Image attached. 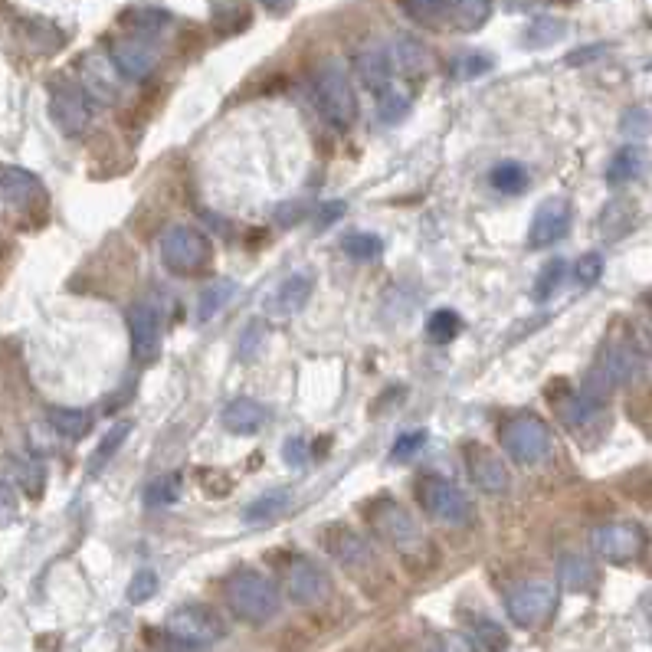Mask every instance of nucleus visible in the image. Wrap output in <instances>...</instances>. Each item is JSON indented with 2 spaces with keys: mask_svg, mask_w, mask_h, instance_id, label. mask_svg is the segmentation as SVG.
<instances>
[{
  "mask_svg": "<svg viewBox=\"0 0 652 652\" xmlns=\"http://www.w3.org/2000/svg\"><path fill=\"white\" fill-rule=\"evenodd\" d=\"M367 525L377 538H384L390 548H394L400 557L407 561H430V538L423 535V528L413 521V515L403 505H397L394 499H377L367 505Z\"/></svg>",
  "mask_w": 652,
  "mask_h": 652,
  "instance_id": "obj_1",
  "label": "nucleus"
},
{
  "mask_svg": "<svg viewBox=\"0 0 652 652\" xmlns=\"http://www.w3.org/2000/svg\"><path fill=\"white\" fill-rule=\"evenodd\" d=\"M312 96H315V105H318V112H322V118L328 125H335L338 132H345V128L354 125V118H358V96H354V86L341 63L328 59V63L315 69Z\"/></svg>",
  "mask_w": 652,
  "mask_h": 652,
  "instance_id": "obj_2",
  "label": "nucleus"
},
{
  "mask_svg": "<svg viewBox=\"0 0 652 652\" xmlns=\"http://www.w3.org/2000/svg\"><path fill=\"white\" fill-rule=\"evenodd\" d=\"M227 603L230 610L246 623H269L279 613V587L266 574L243 567L227 580Z\"/></svg>",
  "mask_w": 652,
  "mask_h": 652,
  "instance_id": "obj_3",
  "label": "nucleus"
},
{
  "mask_svg": "<svg viewBox=\"0 0 652 652\" xmlns=\"http://www.w3.org/2000/svg\"><path fill=\"white\" fill-rule=\"evenodd\" d=\"M161 263L168 266L174 276H197L204 272L213 259V246L204 233L191 223H174L161 233Z\"/></svg>",
  "mask_w": 652,
  "mask_h": 652,
  "instance_id": "obj_4",
  "label": "nucleus"
},
{
  "mask_svg": "<svg viewBox=\"0 0 652 652\" xmlns=\"http://www.w3.org/2000/svg\"><path fill=\"white\" fill-rule=\"evenodd\" d=\"M413 495H417V502L426 515H430L433 521H440V525H466V521L472 518V505L469 499L462 495V489L456 482H449L443 476H423L417 482V489H413Z\"/></svg>",
  "mask_w": 652,
  "mask_h": 652,
  "instance_id": "obj_5",
  "label": "nucleus"
},
{
  "mask_svg": "<svg viewBox=\"0 0 652 652\" xmlns=\"http://www.w3.org/2000/svg\"><path fill=\"white\" fill-rule=\"evenodd\" d=\"M164 630L174 639L177 646H187V649H204L213 646L223 639V620L210 607H197V603H187V607H177Z\"/></svg>",
  "mask_w": 652,
  "mask_h": 652,
  "instance_id": "obj_6",
  "label": "nucleus"
},
{
  "mask_svg": "<svg viewBox=\"0 0 652 652\" xmlns=\"http://www.w3.org/2000/svg\"><path fill=\"white\" fill-rule=\"evenodd\" d=\"M499 440H502L505 453L512 456L515 462H521V466H535V462L551 456V433H548V426H544V420L531 417V413L508 420L502 426Z\"/></svg>",
  "mask_w": 652,
  "mask_h": 652,
  "instance_id": "obj_7",
  "label": "nucleus"
},
{
  "mask_svg": "<svg viewBox=\"0 0 652 652\" xmlns=\"http://www.w3.org/2000/svg\"><path fill=\"white\" fill-rule=\"evenodd\" d=\"M46 92H50V118L56 122L59 132L69 135V138L86 132V125H89V96H86V89L79 86V79L56 76Z\"/></svg>",
  "mask_w": 652,
  "mask_h": 652,
  "instance_id": "obj_8",
  "label": "nucleus"
},
{
  "mask_svg": "<svg viewBox=\"0 0 652 652\" xmlns=\"http://www.w3.org/2000/svg\"><path fill=\"white\" fill-rule=\"evenodd\" d=\"M557 607V587L551 580H528V584L515 587L512 594L505 597V610L508 616L531 630V626H541Z\"/></svg>",
  "mask_w": 652,
  "mask_h": 652,
  "instance_id": "obj_9",
  "label": "nucleus"
},
{
  "mask_svg": "<svg viewBox=\"0 0 652 652\" xmlns=\"http://www.w3.org/2000/svg\"><path fill=\"white\" fill-rule=\"evenodd\" d=\"M331 574L312 557H292L286 567V594L299 607H322L331 597Z\"/></svg>",
  "mask_w": 652,
  "mask_h": 652,
  "instance_id": "obj_10",
  "label": "nucleus"
},
{
  "mask_svg": "<svg viewBox=\"0 0 652 652\" xmlns=\"http://www.w3.org/2000/svg\"><path fill=\"white\" fill-rule=\"evenodd\" d=\"M590 548H594V554L603 557V561L626 564L646 548V531L633 525V521H610V525L594 528Z\"/></svg>",
  "mask_w": 652,
  "mask_h": 652,
  "instance_id": "obj_11",
  "label": "nucleus"
},
{
  "mask_svg": "<svg viewBox=\"0 0 652 652\" xmlns=\"http://www.w3.org/2000/svg\"><path fill=\"white\" fill-rule=\"evenodd\" d=\"M122 73H118L115 59L105 53H86L79 63V86L86 89L89 102L96 105H115L122 96Z\"/></svg>",
  "mask_w": 652,
  "mask_h": 652,
  "instance_id": "obj_12",
  "label": "nucleus"
},
{
  "mask_svg": "<svg viewBox=\"0 0 652 652\" xmlns=\"http://www.w3.org/2000/svg\"><path fill=\"white\" fill-rule=\"evenodd\" d=\"M128 335H132V358L148 364L161 351V312L148 302H135L128 308Z\"/></svg>",
  "mask_w": 652,
  "mask_h": 652,
  "instance_id": "obj_13",
  "label": "nucleus"
},
{
  "mask_svg": "<svg viewBox=\"0 0 652 652\" xmlns=\"http://www.w3.org/2000/svg\"><path fill=\"white\" fill-rule=\"evenodd\" d=\"M571 220H574V207L571 200L564 197H548L544 204L535 210V217H531V230H528V243L531 246H554L561 243L567 230H571Z\"/></svg>",
  "mask_w": 652,
  "mask_h": 652,
  "instance_id": "obj_14",
  "label": "nucleus"
},
{
  "mask_svg": "<svg viewBox=\"0 0 652 652\" xmlns=\"http://www.w3.org/2000/svg\"><path fill=\"white\" fill-rule=\"evenodd\" d=\"M466 472H469V479L489 495H505L508 485H512V476H508V466L502 462V456L482 443L466 446Z\"/></svg>",
  "mask_w": 652,
  "mask_h": 652,
  "instance_id": "obj_15",
  "label": "nucleus"
},
{
  "mask_svg": "<svg viewBox=\"0 0 652 652\" xmlns=\"http://www.w3.org/2000/svg\"><path fill=\"white\" fill-rule=\"evenodd\" d=\"M312 289H315V272H308V269L292 272V276L282 279L279 289L269 295L266 312H269L272 318H292V315H299L302 308L308 305V299H312Z\"/></svg>",
  "mask_w": 652,
  "mask_h": 652,
  "instance_id": "obj_16",
  "label": "nucleus"
},
{
  "mask_svg": "<svg viewBox=\"0 0 652 652\" xmlns=\"http://www.w3.org/2000/svg\"><path fill=\"white\" fill-rule=\"evenodd\" d=\"M118 73L125 79H145L151 76V69L158 66V50H154V40H145V37H135V33H128L125 40H115L112 53Z\"/></svg>",
  "mask_w": 652,
  "mask_h": 652,
  "instance_id": "obj_17",
  "label": "nucleus"
},
{
  "mask_svg": "<svg viewBox=\"0 0 652 652\" xmlns=\"http://www.w3.org/2000/svg\"><path fill=\"white\" fill-rule=\"evenodd\" d=\"M325 548L331 557H338L341 567H348V571H367V567H374V551L371 544H367L358 531L351 528H325Z\"/></svg>",
  "mask_w": 652,
  "mask_h": 652,
  "instance_id": "obj_18",
  "label": "nucleus"
},
{
  "mask_svg": "<svg viewBox=\"0 0 652 652\" xmlns=\"http://www.w3.org/2000/svg\"><path fill=\"white\" fill-rule=\"evenodd\" d=\"M0 184H4V204L17 207V210H33L43 207V184L37 174L17 168V164H7L4 174H0Z\"/></svg>",
  "mask_w": 652,
  "mask_h": 652,
  "instance_id": "obj_19",
  "label": "nucleus"
},
{
  "mask_svg": "<svg viewBox=\"0 0 652 652\" xmlns=\"http://www.w3.org/2000/svg\"><path fill=\"white\" fill-rule=\"evenodd\" d=\"M266 420H269V410L263 407V403L250 400V397L230 400L227 407H223V413H220L223 430L233 433V436H253V433L263 430Z\"/></svg>",
  "mask_w": 652,
  "mask_h": 652,
  "instance_id": "obj_20",
  "label": "nucleus"
},
{
  "mask_svg": "<svg viewBox=\"0 0 652 652\" xmlns=\"http://www.w3.org/2000/svg\"><path fill=\"white\" fill-rule=\"evenodd\" d=\"M358 76L367 89L381 96L384 89H390V79H394V53L381 43L364 46L358 53Z\"/></svg>",
  "mask_w": 652,
  "mask_h": 652,
  "instance_id": "obj_21",
  "label": "nucleus"
},
{
  "mask_svg": "<svg viewBox=\"0 0 652 652\" xmlns=\"http://www.w3.org/2000/svg\"><path fill=\"white\" fill-rule=\"evenodd\" d=\"M289 502H292V492L289 489H272L266 495H259L250 505H246L243 521L250 528H266L272 521H279L282 515L289 512Z\"/></svg>",
  "mask_w": 652,
  "mask_h": 652,
  "instance_id": "obj_22",
  "label": "nucleus"
},
{
  "mask_svg": "<svg viewBox=\"0 0 652 652\" xmlns=\"http://www.w3.org/2000/svg\"><path fill=\"white\" fill-rule=\"evenodd\" d=\"M643 174H646V154L636 145L620 148L613 154V161L607 164V184L610 187H626V184L639 181Z\"/></svg>",
  "mask_w": 652,
  "mask_h": 652,
  "instance_id": "obj_23",
  "label": "nucleus"
},
{
  "mask_svg": "<svg viewBox=\"0 0 652 652\" xmlns=\"http://www.w3.org/2000/svg\"><path fill=\"white\" fill-rule=\"evenodd\" d=\"M390 53H394V63L407 76H426L433 66V53L426 50V43H420L417 37H400Z\"/></svg>",
  "mask_w": 652,
  "mask_h": 652,
  "instance_id": "obj_24",
  "label": "nucleus"
},
{
  "mask_svg": "<svg viewBox=\"0 0 652 652\" xmlns=\"http://www.w3.org/2000/svg\"><path fill=\"white\" fill-rule=\"evenodd\" d=\"M557 577L567 590H590L597 584V567L590 557H580V554H564L561 557V567H557Z\"/></svg>",
  "mask_w": 652,
  "mask_h": 652,
  "instance_id": "obj_25",
  "label": "nucleus"
},
{
  "mask_svg": "<svg viewBox=\"0 0 652 652\" xmlns=\"http://www.w3.org/2000/svg\"><path fill=\"white\" fill-rule=\"evenodd\" d=\"M122 20L128 23V30H132L135 37H145V40L161 37V33L168 30V23H171V17L164 14L161 7H132Z\"/></svg>",
  "mask_w": 652,
  "mask_h": 652,
  "instance_id": "obj_26",
  "label": "nucleus"
},
{
  "mask_svg": "<svg viewBox=\"0 0 652 652\" xmlns=\"http://www.w3.org/2000/svg\"><path fill=\"white\" fill-rule=\"evenodd\" d=\"M233 295H236V282H230V279L210 282V286L197 295V322H210V318L217 315L220 308L233 299Z\"/></svg>",
  "mask_w": 652,
  "mask_h": 652,
  "instance_id": "obj_27",
  "label": "nucleus"
},
{
  "mask_svg": "<svg viewBox=\"0 0 652 652\" xmlns=\"http://www.w3.org/2000/svg\"><path fill=\"white\" fill-rule=\"evenodd\" d=\"M410 20L423 27H440L446 17H453V0H400Z\"/></svg>",
  "mask_w": 652,
  "mask_h": 652,
  "instance_id": "obj_28",
  "label": "nucleus"
},
{
  "mask_svg": "<svg viewBox=\"0 0 652 652\" xmlns=\"http://www.w3.org/2000/svg\"><path fill=\"white\" fill-rule=\"evenodd\" d=\"M50 426L59 436H69V440H82L89 433L92 417L86 410H76V407H53L50 410Z\"/></svg>",
  "mask_w": 652,
  "mask_h": 652,
  "instance_id": "obj_29",
  "label": "nucleus"
},
{
  "mask_svg": "<svg viewBox=\"0 0 652 652\" xmlns=\"http://www.w3.org/2000/svg\"><path fill=\"white\" fill-rule=\"evenodd\" d=\"M341 250H345V256L354 259V263H374V259H381L384 253V240L374 233H348L345 240H341Z\"/></svg>",
  "mask_w": 652,
  "mask_h": 652,
  "instance_id": "obj_30",
  "label": "nucleus"
},
{
  "mask_svg": "<svg viewBox=\"0 0 652 652\" xmlns=\"http://www.w3.org/2000/svg\"><path fill=\"white\" fill-rule=\"evenodd\" d=\"M489 181L495 191H502V194H521L528 187V171H525V164H518V161H502L492 168Z\"/></svg>",
  "mask_w": 652,
  "mask_h": 652,
  "instance_id": "obj_31",
  "label": "nucleus"
},
{
  "mask_svg": "<svg viewBox=\"0 0 652 652\" xmlns=\"http://www.w3.org/2000/svg\"><path fill=\"white\" fill-rule=\"evenodd\" d=\"M132 436V420H122V423H115V426H109V430L102 433V443H99V449H96V456H92V462H89V472H96L99 466H105L118 449H122V443Z\"/></svg>",
  "mask_w": 652,
  "mask_h": 652,
  "instance_id": "obj_32",
  "label": "nucleus"
},
{
  "mask_svg": "<svg viewBox=\"0 0 652 652\" xmlns=\"http://www.w3.org/2000/svg\"><path fill=\"white\" fill-rule=\"evenodd\" d=\"M459 331H462V318L453 308H440V312H433L430 322H426V338L436 341V345H449Z\"/></svg>",
  "mask_w": 652,
  "mask_h": 652,
  "instance_id": "obj_33",
  "label": "nucleus"
},
{
  "mask_svg": "<svg viewBox=\"0 0 652 652\" xmlns=\"http://www.w3.org/2000/svg\"><path fill=\"white\" fill-rule=\"evenodd\" d=\"M177 499H181V476H158L154 482H148V489H145V505L151 508H168L174 505Z\"/></svg>",
  "mask_w": 652,
  "mask_h": 652,
  "instance_id": "obj_34",
  "label": "nucleus"
},
{
  "mask_svg": "<svg viewBox=\"0 0 652 652\" xmlns=\"http://www.w3.org/2000/svg\"><path fill=\"white\" fill-rule=\"evenodd\" d=\"M492 14L489 0H453V20L462 30H479Z\"/></svg>",
  "mask_w": 652,
  "mask_h": 652,
  "instance_id": "obj_35",
  "label": "nucleus"
},
{
  "mask_svg": "<svg viewBox=\"0 0 652 652\" xmlns=\"http://www.w3.org/2000/svg\"><path fill=\"white\" fill-rule=\"evenodd\" d=\"M561 37H564V23L554 20V17H541V20H535L528 27L525 43L528 46H551V43H557Z\"/></svg>",
  "mask_w": 652,
  "mask_h": 652,
  "instance_id": "obj_36",
  "label": "nucleus"
},
{
  "mask_svg": "<svg viewBox=\"0 0 652 652\" xmlns=\"http://www.w3.org/2000/svg\"><path fill=\"white\" fill-rule=\"evenodd\" d=\"M377 109H381V122H384V125H397V122H403V118H407L410 99L403 96V92H397L394 86H390V89L381 92V105H377Z\"/></svg>",
  "mask_w": 652,
  "mask_h": 652,
  "instance_id": "obj_37",
  "label": "nucleus"
},
{
  "mask_svg": "<svg viewBox=\"0 0 652 652\" xmlns=\"http://www.w3.org/2000/svg\"><path fill=\"white\" fill-rule=\"evenodd\" d=\"M564 259H554L551 266H544L538 272V279H535V302H544V299H551L554 289L561 286V279H564Z\"/></svg>",
  "mask_w": 652,
  "mask_h": 652,
  "instance_id": "obj_38",
  "label": "nucleus"
},
{
  "mask_svg": "<svg viewBox=\"0 0 652 652\" xmlns=\"http://www.w3.org/2000/svg\"><path fill=\"white\" fill-rule=\"evenodd\" d=\"M154 594H158V574H154V571H138L132 577V584H128V590H125L128 603H148Z\"/></svg>",
  "mask_w": 652,
  "mask_h": 652,
  "instance_id": "obj_39",
  "label": "nucleus"
},
{
  "mask_svg": "<svg viewBox=\"0 0 652 652\" xmlns=\"http://www.w3.org/2000/svg\"><path fill=\"white\" fill-rule=\"evenodd\" d=\"M472 636H476V643L485 646L489 652H502L508 646V636L495 620H476V633Z\"/></svg>",
  "mask_w": 652,
  "mask_h": 652,
  "instance_id": "obj_40",
  "label": "nucleus"
},
{
  "mask_svg": "<svg viewBox=\"0 0 652 652\" xmlns=\"http://www.w3.org/2000/svg\"><path fill=\"white\" fill-rule=\"evenodd\" d=\"M489 69H492V59L482 56V53H462L453 63L456 79H476L482 73H489Z\"/></svg>",
  "mask_w": 652,
  "mask_h": 652,
  "instance_id": "obj_41",
  "label": "nucleus"
},
{
  "mask_svg": "<svg viewBox=\"0 0 652 652\" xmlns=\"http://www.w3.org/2000/svg\"><path fill=\"white\" fill-rule=\"evenodd\" d=\"M603 276V256L600 253H584L574 263V279L580 282V286H594V282Z\"/></svg>",
  "mask_w": 652,
  "mask_h": 652,
  "instance_id": "obj_42",
  "label": "nucleus"
},
{
  "mask_svg": "<svg viewBox=\"0 0 652 652\" xmlns=\"http://www.w3.org/2000/svg\"><path fill=\"white\" fill-rule=\"evenodd\" d=\"M20 485L33 495V499H40V495H43V466H40L37 459L23 456V462H20Z\"/></svg>",
  "mask_w": 652,
  "mask_h": 652,
  "instance_id": "obj_43",
  "label": "nucleus"
},
{
  "mask_svg": "<svg viewBox=\"0 0 652 652\" xmlns=\"http://www.w3.org/2000/svg\"><path fill=\"white\" fill-rule=\"evenodd\" d=\"M263 341H266V325L263 322H253L250 328L243 331V338H240V361H253L259 348H263Z\"/></svg>",
  "mask_w": 652,
  "mask_h": 652,
  "instance_id": "obj_44",
  "label": "nucleus"
},
{
  "mask_svg": "<svg viewBox=\"0 0 652 652\" xmlns=\"http://www.w3.org/2000/svg\"><path fill=\"white\" fill-rule=\"evenodd\" d=\"M423 443H426V433H403L400 440L394 443V449H390V459L394 462H407V459H413L423 449Z\"/></svg>",
  "mask_w": 652,
  "mask_h": 652,
  "instance_id": "obj_45",
  "label": "nucleus"
},
{
  "mask_svg": "<svg viewBox=\"0 0 652 652\" xmlns=\"http://www.w3.org/2000/svg\"><path fill=\"white\" fill-rule=\"evenodd\" d=\"M308 443L302 440V436H289L286 443H282V459H286V466H292V469H302L305 462H308Z\"/></svg>",
  "mask_w": 652,
  "mask_h": 652,
  "instance_id": "obj_46",
  "label": "nucleus"
},
{
  "mask_svg": "<svg viewBox=\"0 0 652 652\" xmlns=\"http://www.w3.org/2000/svg\"><path fill=\"white\" fill-rule=\"evenodd\" d=\"M620 128L630 138H639V135H646L649 128H652V115L649 112H643V109H630L623 115V122H620Z\"/></svg>",
  "mask_w": 652,
  "mask_h": 652,
  "instance_id": "obj_47",
  "label": "nucleus"
},
{
  "mask_svg": "<svg viewBox=\"0 0 652 652\" xmlns=\"http://www.w3.org/2000/svg\"><path fill=\"white\" fill-rule=\"evenodd\" d=\"M430 652H476L472 649V639L459 636V633H446V636H436Z\"/></svg>",
  "mask_w": 652,
  "mask_h": 652,
  "instance_id": "obj_48",
  "label": "nucleus"
},
{
  "mask_svg": "<svg viewBox=\"0 0 652 652\" xmlns=\"http://www.w3.org/2000/svg\"><path fill=\"white\" fill-rule=\"evenodd\" d=\"M341 213H345V204H341V200H331V204H325L322 210H318V223H315V227H318V230L331 227V223H335Z\"/></svg>",
  "mask_w": 652,
  "mask_h": 652,
  "instance_id": "obj_49",
  "label": "nucleus"
},
{
  "mask_svg": "<svg viewBox=\"0 0 652 652\" xmlns=\"http://www.w3.org/2000/svg\"><path fill=\"white\" fill-rule=\"evenodd\" d=\"M600 53H603V46H587V50H577V53L567 56V63H571V66H580V63H587L590 56H600Z\"/></svg>",
  "mask_w": 652,
  "mask_h": 652,
  "instance_id": "obj_50",
  "label": "nucleus"
},
{
  "mask_svg": "<svg viewBox=\"0 0 652 652\" xmlns=\"http://www.w3.org/2000/svg\"><path fill=\"white\" fill-rule=\"evenodd\" d=\"M266 10H272V14H286V10L295 4V0H259Z\"/></svg>",
  "mask_w": 652,
  "mask_h": 652,
  "instance_id": "obj_51",
  "label": "nucleus"
},
{
  "mask_svg": "<svg viewBox=\"0 0 652 652\" xmlns=\"http://www.w3.org/2000/svg\"><path fill=\"white\" fill-rule=\"evenodd\" d=\"M649 302H652V299H649Z\"/></svg>",
  "mask_w": 652,
  "mask_h": 652,
  "instance_id": "obj_52",
  "label": "nucleus"
}]
</instances>
